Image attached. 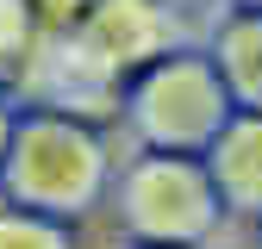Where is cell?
Returning <instances> with one entry per match:
<instances>
[{
    "mask_svg": "<svg viewBox=\"0 0 262 249\" xmlns=\"http://www.w3.org/2000/svg\"><path fill=\"white\" fill-rule=\"evenodd\" d=\"M187 7H193V0H187ZM212 13H219V7H212Z\"/></svg>",
    "mask_w": 262,
    "mask_h": 249,
    "instance_id": "4fadbf2b",
    "label": "cell"
},
{
    "mask_svg": "<svg viewBox=\"0 0 262 249\" xmlns=\"http://www.w3.org/2000/svg\"><path fill=\"white\" fill-rule=\"evenodd\" d=\"M69 31H75V44L100 62L113 81H125L131 69L156 62L162 50L200 38L187 0H81Z\"/></svg>",
    "mask_w": 262,
    "mask_h": 249,
    "instance_id": "277c9868",
    "label": "cell"
},
{
    "mask_svg": "<svg viewBox=\"0 0 262 249\" xmlns=\"http://www.w3.org/2000/svg\"><path fill=\"white\" fill-rule=\"evenodd\" d=\"M38 13L31 0H0V93H19L25 69H31V50H38Z\"/></svg>",
    "mask_w": 262,
    "mask_h": 249,
    "instance_id": "52a82bcc",
    "label": "cell"
},
{
    "mask_svg": "<svg viewBox=\"0 0 262 249\" xmlns=\"http://www.w3.org/2000/svg\"><path fill=\"white\" fill-rule=\"evenodd\" d=\"M250 231H262V225H250Z\"/></svg>",
    "mask_w": 262,
    "mask_h": 249,
    "instance_id": "5bb4252c",
    "label": "cell"
},
{
    "mask_svg": "<svg viewBox=\"0 0 262 249\" xmlns=\"http://www.w3.org/2000/svg\"><path fill=\"white\" fill-rule=\"evenodd\" d=\"M119 150L125 143H119L113 124L44 112V106H19L7 156H0V200L25 206V212H44V218L88 225L106 206Z\"/></svg>",
    "mask_w": 262,
    "mask_h": 249,
    "instance_id": "6da1fadb",
    "label": "cell"
},
{
    "mask_svg": "<svg viewBox=\"0 0 262 249\" xmlns=\"http://www.w3.org/2000/svg\"><path fill=\"white\" fill-rule=\"evenodd\" d=\"M100 212H113L125 243H162V249H212L231 231L206 162L181 150H119Z\"/></svg>",
    "mask_w": 262,
    "mask_h": 249,
    "instance_id": "7a4b0ae2",
    "label": "cell"
},
{
    "mask_svg": "<svg viewBox=\"0 0 262 249\" xmlns=\"http://www.w3.org/2000/svg\"><path fill=\"white\" fill-rule=\"evenodd\" d=\"M231 112L237 106H231V93H225L212 56L200 50V38H187V44L162 50L156 62H144V69L125 75L113 131H119L125 150H181V156H200Z\"/></svg>",
    "mask_w": 262,
    "mask_h": 249,
    "instance_id": "3957f363",
    "label": "cell"
},
{
    "mask_svg": "<svg viewBox=\"0 0 262 249\" xmlns=\"http://www.w3.org/2000/svg\"><path fill=\"white\" fill-rule=\"evenodd\" d=\"M0 249H81V225L0 200Z\"/></svg>",
    "mask_w": 262,
    "mask_h": 249,
    "instance_id": "ba28073f",
    "label": "cell"
},
{
    "mask_svg": "<svg viewBox=\"0 0 262 249\" xmlns=\"http://www.w3.org/2000/svg\"><path fill=\"white\" fill-rule=\"evenodd\" d=\"M125 249H162V243H125Z\"/></svg>",
    "mask_w": 262,
    "mask_h": 249,
    "instance_id": "7c38bea8",
    "label": "cell"
},
{
    "mask_svg": "<svg viewBox=\"0 0 262 249\" xmlns=\"http://www.w3.org/2000/svg\"><path fill=\"white\" fill-rule=\"evenodd\" d=\"M200 50L231 93V106L262 112V13H212L200 31Z\"/></svg>",
    "mask_w": 262,
    "mask_h": 249,
    "instance_id": "8992f818",
    "label": "cell"
},
{
    "mask_svg": "<svg viewBox=\"0 0 262 249\" xmlns=\"http://www.w3.org/2000/svg\"><path fill=\"white\" fill-rule=\"evenodd\" d=\"M13 118H19V100L0 93V156H7V137H13Z\"/></svg>",
    "mask_w": 262,
    "mask_h": 249,
    "instance_id": "30bf717a",
    "label": "cell"
},
{
    "mask_svg": "<svg viewBox=\"0 0 262 249\" xmlns=\"http://www.w3.org/2000/svg\"><path fill=\"white\" fill-rule=\"evenodd\" d=\"M212 249H262V231H244V225H231V231H225Z\"/></svg>",
    "mask_w": 262,
    "mask_h": 249,
    "instance_id": "9c48e42d",
    "label": "cell"
},
{
    "mask_svg": "<svg viewBox=\"0 0 262 249\" xmlns=\"http://www.w3.org/2000/svg\"><path fill=\"white\" fill-rule=\"evenodd\" d=\"M219 13H262V0H212Z\"/></svg>",
    "mask_w": 262,
    "mask_h": 249,
    "instance_id": "8fae6325",
    "label": "cell"
},
{
    "mask_svg": "<svg viewBox=\"0 0 262 249\" xmlns=\"http://www.w3.org/2000/svg\"><path fill=\"white\" fill-rule=\"evenodd\" d=\"M200 162L212 175V193L225 206L231 225H262V112H231L212 131V143L200 150Z\"/></svg>",
    "mask_w": 262,
    "mask_h": 249,
    "instance_id": "5b68a950",
    "label": "cell"
}]
</instances>
